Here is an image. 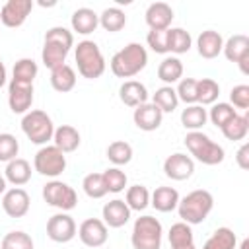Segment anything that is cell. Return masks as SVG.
Listing matches in <instances>:
<instances>
[{"label":"cell","mask_w":249,"mask_h":249,"mask_svg":"<svg viewBox=\"0 0 249 249\" xmlns=\"http://www.w3.org/2000/svg\"><path fill=\"white\" fill-rule=\"evenodd\" d=\"M74 47V35L70 29L62 25H54L45 33L41 60L49 70H54L62 64H66V56L70 49Z\"/></svg>","instance_id":"1"},{"label":"cell","mask_w":249,"mask_h":249,"mask_svg":"<svg viewBox=\"0 0 249 249\" xmlns=\"http://www.w3.org/2000/svg\"><path fill=\"white\" fill-rule=\"evenodd\" d=\"M148 64V51L140 43H128L111 56V72L117 78H132L140 74Z\"/></svg>","instance_id":"2"},{"label":"cell","mask_w":249,"mask_h":249,"mask_svg":"<svg viewBox=\"0 0 249 249\" xmlns=\"http://www.w3.org/2000/svg\"><path fill=\"white\" fill-rule=\"evenodd\" d=\"M212 208H214V196L206 189L191 191L189 195L179 198V204H177L181 222H185L189 226L202 224L206 220V216L212 212Z\"/></svg>","instance_id":"3"},{"label":"cell","mask_w":249,"mask_h":249,"mask_svg":"<svg viewBox=\"0 0 249 249\" xmlns=\"http://www.w3.org/2000/svg\"><path fill=\"white\" fill-rule=\"evenodd\" d=\"M185 146L189 150V154L204 163V165H218L224 161L226 152L220 144H216L208 134H204L202 130H195V132H187L185 136Z\"/></svg>","instance_id":"4"},{"label":"cell","mask_w":249,"mask_h":249,"mask_svg":"<svg viewBox=\"0 0 249 249\" xmlns=\"http://www.w3.org/2000/svg\"><path fill=\"white\" fill-rule=\"evenodd\" d=\"M74 58H76L78 72L88 80H95L105 72V58L95 41H89V39L80 41L76 45Z\"/></svg>","instance_id":"5"},{"label":"cell","mask_w":249,"mask_h":249,"mask_svg":"<svg viewBox=\"0 0 249 249\" xmlns=\"http://www.w3.org/2000/svg\"><path fill=\"white\" fill-rule=\"evenodd\" d=\"M161 235H163L161 222L154 216L144 214L134 220L130 243L134 249H161Z\"/></svg>","instance_id":"6"},{"label":"cell","mask_w":249,"mask_h":249,"mask_svg":"<svg viewBox=\"0 0 249 249\" xmlns=\"http://www.w3.org/2000/svg\"><path fill=\"white\" fill-rule=\"evenodd\" d=\"M21 130L23 134L37 146H47L49 140H53V134H54V124H53V119L41 111V109H33V111H27L21 119Z\"/></svg>","instance_id":"7"},{"label":"cell","mask_w":249,"mask_h":249,"mask_svg":"<svg viewBox=\"0 0 249 249\" xmlns=\"http://www.w3.org/2000/svg\"><path fill=\"white\" fill-rule=\"evenodd\" d=\"M33 167L43 177H58L66 169V156L54 146H41L33 158Z\"/></svg>","instance_id":"8"},{"label":"cell","mask_w":249,"mask_h":249,"mask_svg":"<svg viewBox=\"0 0 249 249\" xmlns=\"http://www.w3.org/2000/svg\"><path fill=\"white\" fill-rule=\"evenodd\" d=\"M43 200L49 206L58 208L60 212H68V210L76 208L78 195H76V191L68 183H62L58 179H53V181H49L43 187Z\"/></svg>","instance_id":"9"},{"label":"cell","mask_w":249,"mask_h":249,"mask_svg":"<svg viewBox=\"0 0 249 249\" xmlns=\"http://www.w3.org/2000/svg\"><path fill=\"white\" fill-rule=\"evenodd\" d=\"M76 233H78L76 222L68 212L53 214L47 222V235L54 243H68L76 237Z\"/></svg>","instance_id":"10"},{"label":"cell","mask_w":249,"mask_h":249,"mask_svg":"<svg viewBox=\"0 0 249 249\" xmlns=\"http://www.w3.org/2000/svg\"><path fill=\"white\" fill-rule=\"evenodd\" d=\"M33 10V0H8L0 8V21L6 27H19Z\"/></svg>","instance_id":"11"},{"label":"cell","mask_w":249,"mask_h":249,"mask_svg":"<svg viewBox=\"0 0 249 249\" xmlns=\"http://www.w3.org/2000/svg\"><path fill=\"white\" fill-rule=\"evenodd\" d=\"M33 103V84L10 82L8 86V105L14 115H25Z\"/></svg>","instance_id":"12"},{"label":"cell","mask_w":249,"mask_h":249,"mask_svg":"<svg viewBox=\"0 0 249 249\" xmlns=\"http://www.w3.org/2000/svg\"><path fill=\"white\" fill-rule=\"evenodd\" d=\"M163 173H165V177H169L173 181H185L195 173V160L187 154L175 152V154L165 158Z\"/></svg>","instance_id":"13"},{"label":"cell","mask_w":249,"mask_h":249,"mask_svg":"<svg viewBox=\"0 0 249 249\" xmlns=\"http://www.w3.org/2000/svg\"><path fill=\"white\" fill-rule=\"evenodd\" d=\"M78 237L86 247H101V245H105V241L109 237L107 226L99 218H88L80 224Z\"/></svg>","instance_id":"14"},{"label":"cell","mask_w":249,"mask_h":249,"mask_svg":"<svg viewBox=\"0 0 249 249\" xmlns=\"http://www.w3.org/2000/svg\"><path fill=\"white\" fill-rule=\"evenodd\" d=\"M29 195L21 187L8 189L2 196V208L10 218H23L29 212Z\"/></svg>","instance_id":"15"},{"label":"cell","mask_w":249,"mask_h":249,"mask_svg":"<svg viewBox=\"0 0 249 249\" xmlns=\"http://www.w3.org/2000/svg\"><path fill=\"white\" fill-rule=\"evenodd\" d=\"M132 121H134V124H136L140 130L152 132V130L160 128V124H161V121H163V113H161L154 103H142V105L134 107Z\"/></svg>","instance_id":"16"},{"label":"cell","mask_w":249,"mask_h":249,"mask_svg":"<svg viewBox=\"0 0 249 249\" xmlns=\"http://www.w3.org/2000/svg\"><path fill=\"white\" fill-rule=\"evenodd\" d=\"M130 212H132V210L126 206L124 200L113 198V200H109V202L103 204L101 218H103V224H105L107 228H123L124 224H128Z\"/></svg>","instance_id":"17"},{"label":"cell","mask_w":249,"mask_h":249,"mask_svg":"<svg viewBox=\"0 0 249 249\" xmlns=\"http://www.w3.org/2000/svg\"><path fill=\"white\" fill-rule=\"evenodd\" d=\"M144 19H146V23H148L150 29H154V31H165V29H169V25L173 21V10L165 2H154V4H150L146 8Z\"/></svg>","instance_id":"18"},{"label":"cell","mask_w":249,"mask_h":249,"mask_svg":"<svg viewBox=\"0 0 249 249\" xmlns=\"http://www.w3.org/2000/svg\"><path fill=\"white\" fill-rule=\"evenodd\" d=\"M119 99L126 107H138L142 103H148V89L138 80H126L119 88Z\"/></svg>","instance_id":"19"},{"label":"cell","mask_w":249,"mask_h":249,"mask_svg":"<svg viewBox=\"0 0 249 249\" xmlns=\"http://www.w3.org/2000/svg\"><path fill=\"white\" fill-rule=\"evenodd\" d=\"M222 49H224V39L214 29L202 31L198 35V39H196V51H198V54L202 58H208V60L210 58H216L222 53Z\"/></svg>","instance_id":"20"},{"label":"cell","mask_w":249,"mask_h":249,"mask_svg":"<svg viewBox=\"0 0 249 249\" xmlns=\"http://www.w3.org/2000/svg\"><path fill=\"white\" fill-rule=\"evenodd\" d=\"M70 25H72V31H76L80 35H89L97 29L99 16L91 8H78L70 18Z\"/></svg>","instance_id":"21"},{"label":"cell","mask_w":249,"mask_h":249,"mask_svg":"<svg viewBox=\"0 0 249 249\" xmlns=\"http://www.w3.org/2000/svg\"><path fill=\"white\" fill-rule=\"evenodd\" d=\"M53 142L62 154H70L80 146V132L72 124H60L58 128H54Z\"/></svg>","instance_id":"22"},{"label":"cell","mask_w":249,"mask_h":249,"mask_svg":"<svg viewBox=\"0 0 249 249\" xmlns=\"http://www.w3.org/2000/svg\"><path fill=\"white\" fill-rule=\"evenodd\" d=\"M4 179L6 183H12L14 187H21L31 179V165L23 158H16L6 163L4 169Z\"/></svg>","instance_id":"23"},{"label":"cell","mask_w":249,"mask_h":249,"mask_svg":"<svg viewBox=\"0 0 249 249\" xmlns=\"http://www.w3.org/2000/svg\"><path fill=\"white\" fill-rule=\"evenodd\" d=\"M224 56L230 60V62H239L243 58L249 56V37L243 35V33H237V35H231L228 41H224V49H222Z\"/></svg>","instance_id":"24"},{"label":"cell","mask_w":249,"mask_h":249,"mask_svg":"<svg viewBox=\"0 0 249 249\" xmlns=\"http://www.w3.org/2000/svg\"><path fill=\"white\" fill-rule=\"evenodd\" d=\"M179 193L173 187H158L152 195H150V204L158 210V212H171L177 208L179 204Z\"/></svg>","instance_id":"25"},{"label":"cell","mask_w":249,"mask_h":249,"mask_svg":"<svg viewBox=\"0 0 249 249\" xmlns=\"http://www.w3.org/2000/svg\"><path fill=\"white\" fill-rule=\"evenodd\" d=\"M208 121V113L202 105L195 103V105H187L183 111H181V124L189 130V132H195V130H200Z\"/></svg>","instance_id":"26"},{"label":"cell","mask_w":249,"mask_h":249,"mask_svg":"<svg viewBox=\"0 0 249 249\" xmlns=\"http://www.w3.org/2000/svg\"><path fill=\"white\" fill-rule=\"evenodd\" d=\"M158 78L165 86H173L183 78V62L177 56H165L158 66Z\"/></svg>","instance_id":"27"},{"label":"cell","mask_w":249,"mask_h":249,"mask_svg":"<svg viewBox=\"0 0 249 249\" xmlns=\"http://www.w3.org/2000/svg\"><path fill=\"white\" fill-rule=\"evenodd\" d=\"M51 86L54 91H60V93H66L70 89H74L76 86V72L72 66L68 64H62L54 70H51Z\"/></svg>","instance_id":"28"},{"label":"cell","mask_w":249,"mask_h":249,"mask_svg":"<svg viewBox=\"0 0 249 249\" xmlns=\"http://www.w3.org/2000/svg\"><path fill=\"white\" fill-rule=\"evenodd\" d=\"M191 47H193V39L189 31H185L183 27L167 29V53L183 54V53H189Z\"/></svg>","instance_id":"29"},{"label":"cell","mask_w":249,"mask_h":249,"mask_svg":"<svg viewBox=\"0 0 249 249\" xmlns=\"http://www.w3.org/2000/svg\"><path fill=\"white\" fill-rule=\"evenodd\" d=\"M169 245L171 249H183V247H189V245H195V235H193V230L189 224L185 222H177L169 228Z\"/></svg>","instance_id":"30"},{"label":"cell","mask_w":249,"mask_h":249,"mask_svg":"<svg viewBox=\"0 0 249 249\" xmlns=\"http://www.w3.org/2000/svg\"><path fill=\"white\" fill-rule=\"evenodd\" d=\"M237 245V235L230 228H218L214 233L204 241L202 249H235Z\"/></svg>","instance_id":"31"},{"label":"cell","mask_w":249,"mask_h":249,"mask_svg":"<svg viewBox=\"0 0 249 249\" xmlns=\"http://www.w3.org/2000/svg\"><path fill=\"white\" fill-rule=\"evenodd\" d=\"M99 25L109 31V33H115V31H121L124 25H126V16L121 8L117 6H111V8H105L101 14H99Z\"/></svg>","instance_id":"32"},{"label":"cell","mask_w":249,"mask_h":249,"mask_svg":"<svg viewBox=\"0 0 249 249\" xmlns=\"http://www.w3.org/2000/svg\"><path fill=\"white\" fill-rule=\"evenodd\" d=\"M220 95V86L212 78L196 80V103L198 105H214Z\"/></svg>","instance_id":"33"},{"label":"cell","mask_w":249,"mask_h":249,"mask_svg":"<svg viewBox=\"0 0 249 249\" xmlns=\"http://www.w3.org/2000/svg\"><path fill=\"white\" fill-rule=\"evenodd\" d=\"M152 103L161 113H173L177 109V105H179L175 88L173 86H161V88H158L156 93H154V97H152Z\"/></svg>","instance_id":"34"},{"label":"cell","mask_w":249,"mask_h":249,"mask_svg":"<svg viewBox=\"0 0 249 249\" xmlns=\"http://www.w3.org/2000/svg\"><path fill=\"white\" fill-rule=\"evenodd\" d=\"M37 62L33 58H19L14 64L12 70V82H19V84H33V80L37 78Z\"/></svg>","instance_id":"35"},{"label":"cell","mask_w":249,"mask_h":249,"mask_svg":"<svg viewBox=\"0 0 249 249\" xmlns=\"http://www.w3.org/2000/svg\"><path fill=\"white\" fill-rule=\"evenodd\" d=\"M107 160L115 165V167H121V165H126L130 160H132V146L124 140H115L107 146Z\"/></svg>","instance_id":"36"},{"label":"cell","mask_w":249,"mask_h":249,"mask_svg":"<svg viewBox=\"0 0 249 249\" xmlns=\"http://www.w3.org/2000/svg\"><path fill=\"white\" fill-rule=\"evenodd\" d=\"M222 130V134L228 138V140H231V142H239V140H243L245 136H247V132H249V119H247V115H235L224 128H220Z\"/></svg>","instance_id":"37"},{"label":"cell","mask_w":249,"mask_h":249,"mask_svg":"<svg viewBox=\"0 0 249 249\" xmlns=\"http://www.w3.org/2000/svg\"><path fill=\"white\" fill-rule=\"evenodd\" d=\"M124 202L130 210H144L148 204H150V191L144 187V185H132L126 189V195H124Z\"/></svg>","instance_id":"38"},{"label":"cell","mask_w":249,"mask_h":249,"mask_svg":"<svg viewBox=\"0 0 249 249\" xmlns=\"http://www.w3.org/2000/svg\"><path fill=\"white\" fill-rule=\"evenodd\" d=\"M208 113V119L212 121V124L214 126H218V128H224L235 115H237V111L230 105V103H214L212 105V109L210 111H206Z\"/></svg>","instance_id":"39"},{"label":"cell","mask_w":249,"mask_h":249,"mask_svg":"<svg viewBox=\"0 0 249 249\" xmlns=\"http://www.w3.org/2000/svg\"><path fill=\"white\" fill-rule=\"evenodd\" d=\"M103 183H105V189H107V193H123L124 191V187H126V173L121 169V167H109V169H105L103 173Z\"/></svg>","instance_id":"40"},{"label":"cell","mask_w":249,"mask_h":249,"mask_svg":"<svg viewBox=\"0 0 249 249\" xmlns=\"http://www.w3.org/2000/svg\"><path fill=\"white\" fill-rule=\"evenodd\" d=\"M0 249H33V239L29 233L21 230H14L2 237Z\"/></svg>","instance_id":"41"},{"label":"cell","mask_w":249,"mask_h":249,"mask_svg":"<svg viewBox=\"0 0 249 249\" xmlns=\"http://www.w3.org/2000/svg\"><path fill=\"white\" fill-rule=\"evenodd\" d=\"M82 187H84V193L89 198H103L107 195V189H105L101 173H88L84 177V181H82Z\"/></svg>","instance_id":"42"},{"label":"cell","mask_w":249,"mask_h":249,"mask_svg":"<svg viewBox=\"0 0 249 249\" xmlns=\"http://www.w3.org/2000/svg\"><path fill=\"white\" fill-rule=\"evenodd\" d=\"M177 99L183 101L185 105H195L196 103V80L195 78H181L177 82Z\"/></svg>","instance_id":"43"},{"label":"cell","mask_w":249,"mask_h":249,"mask_svg":"<svg viewBox=\"0 0 249 249\" xmlns=\"http://www.w3.org/2000/svg\"><path fill=\"white\" fill-rule=\"evenodd\" d=\"M19 152V142L14 134L10 132H2L0 134V161H12L18 158Z\"/></svg>","instance_id":"44"},{"label":"cell","mask_w":249,"mask_h":249,"mask_svg":"<svg viewBox=\"0 0 249 249\" xmlns=\"http://www.w3.org/2000/svg\"><path fill=\"white\" fill-rule=\"evenodd\" d=\"M146 43H148V47L154 53L165 54L167 53V29L165 31H154V29H150L148 35H146Z\"/></svg>","instance_id":"45"},{"label":"cell","mask_w":249,"mask_h":249,"mask_svg":"<svg viewBox=\"0 0 249 249\" xmlns=\"http://www.w3.org/2000/svg\"><path fill=\"white\" fill-rule=\"evenodd\" d=\"M230 101L233 109H247L249 107V86L247 84L233 86L230 91Z\"/></svg>","instance_id":"46"},{"label":"cell","mask_w":249,"mask_h":249,"mask_svg":"<svg viewBox=\"0 0 249 249\" xmlns=\"http://www.w3.org/2000/svg\"><path fill=\"white\" fill-rule=\"evenodd\" d=\"M235 161H237V165H239L241 169H247V167H249V146H247V144H243V146L237 150Z\"/></svg>","instance_id":"47"},{"label":"cell","mask_w":249,"mask_h":249,"mask_svg":"<svg viewBox=\"0 0 249 249\" xmlns=\"http://www.w3.org/2000/svg\"><path fill=\"white\" fill-rule=\"evenodd\" d=\"M6 66H4V62H2V58H0V88L6 84Z\"/></svg>","instance_id":"48"},{"label":"cell","mask_w":249,"mask_h":249,"mask_svg":"<svg viewBox=\"0 0 249 249\" xmlns=\"http://www.w3.org/2000/svg\"><path fill=\"white\" fill-rule=\"evenodd\" d=\"M6 193V179H4V175H0V195H4Z\"/></svg>","instance_id":"49"},{"label":"cell","mask_w":249,"mask_h":249,"mask_svg":"<svg viewBox=\"0 0 249 249\" xmlns=\"http://www.w3.org/2000/svg\"><path fill=\"white\" fill-rule=\"evenodd\" d=\"M241 249H249V241H247V239L241 241Z\"/></svg>","instance_id":"50"},{"label":"cell","mask_w":249,"mask_h":249,"mask_svg":"<svg viewBox=\"0 0 249 249\" xmlns=\"http://www.w3.org/2000/svg\"><path fill=\"white\" fill-rule=\"evenodd\" d=\"M183 249H195V245H189V247H183Z\"/></svg>","instance_id":"51"}]
</instances>
